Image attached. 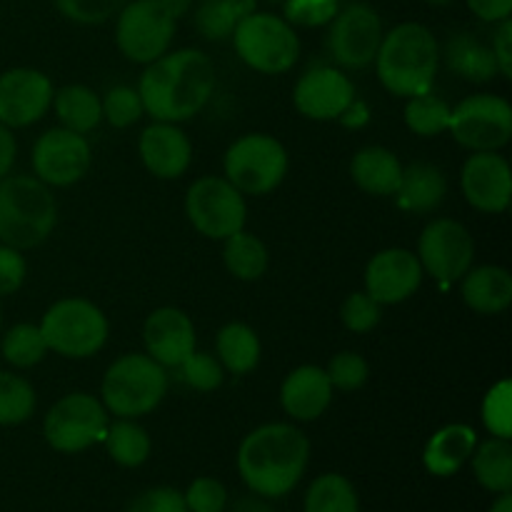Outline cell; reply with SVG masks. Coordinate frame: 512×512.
Returning <instances> with one entry per match:
<instances>
[{
  "instance_id": "obj_39",
  "label": "cell",
  "mask_w": 512,
  "mask_h": 512,
  "mask_svg": "<svg viewBox=\"0 0 512 512\" xmlns=\"http://www.w3.org/2000/svg\"><path fill=\"white\" fill-rule=\"evenodd\" d=\"M175 370H178L180 380H183L188 388L200 390V393L218 390L225 380V368L220 365V360L198 348H195Z\"/></svg>"
},
{
  "instance_id": "obj_40",
  "label": "cell",
  "mask_w": 512,
  "mask_h": 512,
  "mask_svg": "<svg viewBox=\"0 0 512 512\" xmlns=\"http://www.w3.org/2000/svg\"><path fill=\"white\" fill-rule=\"evenodd\" d=\"M103 105V120H108L113 128H130V125L138 123L145 115L143 98H140L138 88H130V85H115L105 93V98L100 100Z\"/></svg>"
},
{
  "instance_id": "obj_46",
  "label": "cell",
  "mask_w": 512,
  "mask_h": 512,
  "mask_svg": "<svg viewBox=\"0 0 512 512\" xmlns=\"http://www.w3.org/2000/svg\"><path fill=\"white\" fill-rule=\"evenodd\" d=\"M125 512H188V505H185L180 490L160 485V488H150L140 493Z\"/></svg>"
},
{
  "instance_id": "obj_24",
  "label": "cell",
  "mask_w": 512,
  "mask_h": 512,
  "mask_svg": "<svg viewBox=\"0 0 512 512\" xmlns=\"http://www.w3.org/2000/svg\"><path fill=\"white\" fill-rule=\"evenodd\" d=\"M445 195H448V178L443 170L425 160H415V163L403 165L400 185L393 198H398V205L408 213L425 215L438 210Z\"/></svg>"
},
{
  "instance_id": "obj_13",
  "label": "cell",
  "mask_w": 512,
  "mask_h": 512,
  "mask_svg": "<svg viewBox=\"0 0 512 512\" xmlns=\"http://www.w3.org/2000/svg\"><path fill=\"white\" fill-rule=\"evenodd\" d=\"M383 33V20L373 5H340L325 30V50L340 70H363L373 65Z\"/></svg>"
},
{
  "instance_id": "obj_38",
  "label": "cell",
  "mask_w": 512,
  "mask_h": 512,
  "mask_svg": "<svg viewBox=\"0 0 512 512\" xmlns=\"http://www.w3.org/2000/svg\"><path fill=\"white\" fill-rule=\"evenodd\" d=\"M480 418H483L485 430L493 438H512V383L508 378L498 380L485 393L483 405H480Z\"/></svg>"
},
{
  "instance_id": "obj_28",
  "label": "cell",
  "mask_w": 512,
  "mask_h": 512,
  "mask_svg": "<svg viewBox=\"0 0 512 512\" xmlns=\"http://www.w3.org/2000/svg\"><path fill=\"white\" fill-rule=\"evenodd\" d=\"M215 355L225 373L248 375L258 368L263 345H260L258 333L245 323H228L218 330L215 338Z\"/></svg>"
},
{
  "instance_id": "obj_7",
  "label": "cell",
  "mask_w": 512,
  "mask_h": 512,
  "mask_svg": "<svg viewBox=\"0 0 512 512\" xmlns=\"http://www.w3.org/2000/svg\"><path fill=\"white\" fill-rule=\"evenodd\" d=\"M233 45L250 70L263 75H283L300 58V38L293 25L273 13H253L235 28Z\"/></svg>"
},
{
  "instance_id": "obj_42",
  "label": "cell",
  "mask_w": 512,
  "mask_h": 512,
  "mask_svg": "<svg viewBox=\"0 0 512 512\" xmlns=\"http://www.w3.org/2000/svg\"><path fill=\"white\" fill-rule=\"evenodd\" d=\"M325 373H328V380L333 388L343 390V393H353V390H360L368 383L370 365L360 353L343 350V353L333 355V360L328 363Z\"/></svg>"
},
{
  "instance_id": "obj_11",
  "label": "cell",
  "mask_w": 512,
  "mask_h": 512,
  "mask_svg": "<svg viewBox=\"0 0 512 512\" xmlns=\"http://www.w3.org/2000/svg\"><path fill=\"white\" fill-rule=\"evenodd\" d=\"M448 133L470 153H500L512 140V105L503 95H468L450 110Z\"/></svg>"
},
{
  "instance_id": "obj_31",
  "label": "cell",
  "mask_w": 512,
  "mask_h": 512,
  "mask_svg": "<svg viewBox=\"0 0 512 512\" xmlns=\"http://www.w3.org/2000/svg\"><path fill=\"white\" fill-rule=\"evenodd\" d=\"M223 263L233 278L253 283L268 273L270 255L263 240L243 228L223 240Z\"/></svg>"
},
{
  "instance_id": "obj_22",
  "label": "cell",
  "mask_w": 512,
  "mask_h": 512,
  "mask_svg": "<svg viewBox=\"0 0 512 512\" xmlns=\"http://www.w3.org/2000/svg\"><path fill=\"white\" fill-rule=\"evenodd\" d=\"M333 390L325 368L300 365L285 375L283 385H280V405L295 423H313L330 408Z\"/></svg>"
},
{
  "instance_id": "obj_9",
  "label": "cell",
  "mask_w": 512,
  "mask_h": 512,
  "mask_svg": "<svg viewBox=\"0 0 512 512\" xmlns=\"http://www.w3.org/2000/svg\"><path fill=\"white\" fill-rule=\"evenodd\" d=\"M115 18V43L130 63H153L173 45L178 20L160 0H128Z\"/></svg>"
},
{
  "instance_id": "obj_14",
  "label": "cell",
  "mask_w": 512,
  "mask_h": 512,
  "mask_svg": "<svg viewBox=\"0 0 512 512\" xmlns=\"http://www.w3.org/2000/svg\"><path fill=\"white\" fill-rule=\"evenodd\" d=\"M418 260L438 283H458L475 263V240L460 220H430L418 238Z\"/></svg>"
},
{
  "instance_id": "obj_43",
  "label": "cell",
  "mask_w": 512,
  "mask_h": 512,
  "mask_svg": "<svg viewBox=\"0 0 512 512\" xmlns=\"http://www.w3.org/2000/svg\"><path fill=\"white\" fill-rule=\"evenodd\" d=\"M60 15L78 25H103L120 13L128 0H53Z\"/></svg>"
},
{
  "instance_id": "obj_10",
  "label": "cell",
  "mask_w": 512,
  "mask_h": 512,
  "mask_svg": "<svg viewBox=\"0 0 512 512\" xmlns=\"http://www.w3.org/2000/svg\"><path fill=\"white\" fill-rule=\"evenodd\" d=\"M108 425L110 413L95 395L68 393L45 413L43 438L58 453L75 455L103 443Z\"/></svg>"
},
{
  "instance_id": "obj_20",
  "label": "cell",
  "mask_w": 512,
  "mask_h": 512,
  "mask_svg": "<svg viewBox=\"0 0 512 512\" xmlns=\"http://www.w3.org/2000/svg\"><path fill=\"white\" fill-rule=\"evenodd\" d=\"M143 343L145 353L155 360V363L168 368H178L195 348H198V338H195V325L185 310L173 308V305H163L155 308L153 313L145 318L143 323Z\"/></svg>"
},
{
  "instance_id": "obj_33",
  "label": "cell",
  "mask_w": 512,
  "mask_h": 512,
  "mask_svg": "<svg viewBox=\"0 0 512 512\" xmlns=\"http://www.w3.org/2000/svg\"><path fill=\"white\" fill-rule=\"evenodd\" d=\"M103 443L113 463H118L120 468H140L153 450L148 430L130 418H118L115 423H110Z\"/></svg>"
},
{
  "instance_id": "obj_55",
  "label": "cell",
  "mask_w": 512,
  "mask_h": 512,
  "mask_svg": "<svg viewBox=\"0 0 512 512\" xmlns=\"http://www.w3.org/2000/svg\"><path fill=\"white\" fill-rule=\"evenodd\" d=\"M0 328H3V310H0Z\"/></svg>"
},
{
  "instance_id": "obj_16",
  "label": "cell",
  "mask_w": 512,
  "mask_h": 512,
  "mask_svg": "<svg viewBox=\"0 0 512 512\" xmlns=\"http://www.w3.org/2000/svg\"><path fill=\"white\" fill-rule=\"evenodd\" d=\"M53 80L38 68H10L0 75V123L28 128L48 115L53 105Z\"/></svg>"
},
{
  "instance_id": "obj_5",
  "label": "cell",
  "mask_w": 512,
  "mask_h": 512,
  "mask_svg": "<svg viewBox=\"0 0 512 512\" xmlns=\"http://www.w3.org/2000/svg\"><path fill=\"white\" fill-rule=\"evenodd\" d=\"M168 383V370L148 353H125L105 370L100 403L115 418L138 420L163 403Z\"/></svg>"
},
{
  "instance_id": "obj_41",
  "label": "cell",
  "mask_w": 512,
  "mask_h": 512,
  "mask_svg": "<svg viewBox=\"0 0 512 512\" xmlns=\"http://www.w3.org/2000/svg\"><path fill=\"white\" fill-rule=\"evenodd\" d=\"M380 320H383V305L375 303L365 290L350 293L340 305V323L350 333H370L373 328H378Z\"/></svg>"
},
{
  "instance_id": "obj_29",
  "label": "cell",
  "mask_w": 512,
  "mask_h": 512,
  "mask_svg": "<svg viewBox=\"0 0 512 512\" xmlns=\"http://www.w3.org/2000/svg\"><path fill=\"white\" fill-rule=\"evenodd\" d=\"M60 120V128H68L73 133H90L103 123V105H100L98 93L88 85H65L55 90L53 105Z\"/></svg>"
},
{
  "instance_id": "obj_6",
  "label": "cell",
  "mask_w": 512,
  "mask_h": 512,
  "mask_svg": "<svg viewBox=\"0 0 512 512\" xmlns=\"http://www.w3.org/2000/svg\"><path fill=\"white\" fill-rule=\"evenodd\" d=\"M48 350L68 360H85L105 348L110 323L103 310L85 298H63L45 310L40 320Z\"/></svg>"
},
{
  "instance_id": "obj_1",
  "label": "cell",
  "mask_w": 512,
  "mask_h": 512,
  "mask_svg": "<svg viewBox=\"0 0 512 512\" xmlns=\"http://www.w3.org/2000/svg\"><path fill=\"white\" fill-rule=\"evenodd\" d=\"M138 93L145 113L163 123H185L195 118L215 93V65L198 48L168 50L145 65Z\"/></svg>"
},
{
  "instance_id": "obj_37",
  "label": "cell",
  "mask_w": 512,
  "mask_h": 512,
  "mask_svg": "<svg viewBox=\"0 0 512 512\" xmlns=\"http://www.w3.org/2000/svg\"><path fill=\"white\" fill-rule=\"evenodd\" d=\"M38 395L35 388L23 378V375L0 370V425H20L33 418Z\"/></svg>"
},
{
  "instance_id": "obj_12",
  "label": "cell",
  "mask_w": 512,
  "mask_h": 512,
  "mask_svg": "<svg viewBox=\"0 0 512 512\" xmlns=\"http://www.w3.org/2000/svg\"><path fill=\"white\" fill-rule=\"evenodd\" d=\"M185 215L203 238L225 240L245 228V195L220 175L198 178L185 193Z\"/></svg>"
},
{
  "instance_id": "obj_17",
  "label": "cell",
  "mask_w": 512,
  "mask_h": 512,
  "mask_svg": "<svg viewBox=\"0 0 512 512\" xmlns=\"http://www.w3.org/2000/svg\"><path fill=\"white\" fill-rule=\"evenodd\" d=\"M355 85L345 70L335 65H318L305 70L293 88V105L303 118L328 123L353 105Z\"/></svg>"
},
{
  "instance_id": "obj_26",
  "label": "cell",
  "mask_w": 512,
  "mask_h": 512,
  "mask_svg": "<svg viewBox=\"0 0 512 512\" xmlns=\"http://www.w3.org/2000/svg\"><path fill=\"white\" fill-rule=\"evenodd\" d=\"M478 445V433L465 423H450L428 440L423 450V465L435 478H450L460 473Z\"/></svg>"
},
{
  "instance_id": "obj_21",
  "label": "cell",
  "mask_w": 512,
  "mask_h": 512,
  "mask_svg": "<svg viewBox=\"0 0 512 512\" xmlns=\"http://www.w3.org/2000/svg\"><path fill=\"white\" fill-rule=\"evenodd\" d=\"M138 153L145 170L158 180H178L193 163V143L178 123L155 120L140 133Z\"/></svg>"
},
{
  "instance_id": "obj_50",
  "label": "cell",
  "mask_w": 512,
  "mask_h": 512,
  "mask_svg": "<svg viewBox=\"0 0 512 512\" xmlns=\"http://www.w3.org/2000/svg\"><path fill=\"white\" fill-rule=\"evenodd\" d=\"M15 158H18V143H15L13 130L0 123V180L10 175Z\"/></svg>"
},
{
  "instance_id": "obj_53",
  "label": "cell",
  "mask_w": 512,
  "mask_h": 512,
  "mask_svg": "<svg viewBox=\"0 0 512 512\" xmlns=\"http://www.w3.org/2000/svg\"><path fill=\"white\" fill-rule=\"evenodd\" d=\"M425 3H430V5H448V3H453V0H425Z\"/></svg>"
},
{
  "instance_id": "obj_45",
  "label": "cell",
  "mask_w": 512,
  "mask_h": 512,
  "mask_svg": "<svg viewBox=\"0 0 512 512\" xmlns=\"http://www.w3.org/2000/svg\"><path fill=\"white\" fill-rule=\"evenodd\" d=\"M183 498L188 512H223L228 505V490L215 478H195Z\"/></svg>"
},
{
  "instance_id": "obj_34",
  "label": "cell",
  "mask_w": 512,
  "mask_h": 512,
  "mask_svg": "<svg viewBox=\"0 0 512 512\" xmlns=\"http://www.w3.org/2000/svg\"><path fill=\"white\" fill-rule=\"evenodd\" d=\"M303 512H360L358 490L340 473L318 475L305 493Z\"/></svg>"
},
{
  "instance_id": "obj_51",
  "label": "cell",
  "mask_w": 512,
  "mask_h": 512,
  "mask_svg": "<svg viewBox=\"0 0 512 512\" xmlns=\"http://www.w3.org/2000/svg\"><path fill=\"white\" fill-rule=\"evenodd\" d=\"M160 3H163L165 8H168L170 13H173L175 20H178L180 15L188 13V8H190V3H193V0H160Z\"/></svg>"
},
{
  "instance_id": "obj_30",
  "label": "cell",
  "mask_w": 512,
  "mask_h": 512,
  "mask_svg": "<svg viewBox=\"0 0 512 512\" xmlns=\"http://www.w3.org/2000/svg\"><path fill=\"white\" fill-rule=\"evenodd\" d=\"M473 475L488 493H512V445L510 440L490 438L475 445Z\"/></svg>"
},
{
  "instance_id": "obj_2",
  "label": "cell",
  "mask_w": 512,
  "mask_h": 512,
  "mask_svg": "<svg viewBox=\"0 0 512 512\" xmlns=\"http://www.w3.org/2000/svg\"><path fill=\"white\" fill-rule=\"evenodd\" d=\"M310 440L293 423H265L250 430L238 448V473L253 493L283 498L303 480Z\"/></svg>"
},
{
  "instance_id": "obj_47",
  "label": "cell",
  "mask_w": 512,
  "mask_h": 512,
  "mask_svg": "<svg viewBox=\"0 0 512 512\" xmlns=\"http://www.w3.org/2000/svg\"><path fill=\"white\" fill-rule=\"evenodd\" d=\"M25 275H28V263L23 250L0 243V298L18 293L25 283Z\"/></svg>"
},
{
  "instance_id": "obj_8",
  "label": "cell",
  "mask_w": 512,
  "mask_h": 512,
  "mask_svg": "<svg viewBox=\"0 0 512 512\" xmlns=\"http://www.w3.org/2000/svg\"><path fill=\"white\" fill-rule=\"evenodd\" d=\"M288 150L268 133L240 135L223 158V178L243 195H268L288 175Z\"/></svg>"
},
{
  "instance_id": "obj_44",
  "label": "cell",
  "mask_w": 512,
  "mask_h": 512,
  "mask_svg": "<svg viewBox=\"0 0 512 512\" xmlns=\"http://www.w3.org/2000/svg\"><path fill=\"white\" fill-rule=\"evenodd\" d=\"M343 0H285V20L290 25H303V28H320L328 25L340 10Z\"/></svg>"
},
{
  "instance_id": "obj_3",
  "label": "cell",
  "mask_w": 512,
  "mask_h": 512,
  "mask_svg": "<svg viewBox=\"0 0 512 512\" xmlns=\"http://www.w3.org/2000/svg\"><path fill=\"white\" fill-rule=\"evenodd\" d=\"M375 73L380 85L398 98H415L433 90L440 68V45L423 23H400L383 33Z\"/></svg>"
},
{
  "instance_id": "obj_4",
  "label": "cell",
  "mask_w": 512,
  "mask_h": 512,
  "mask_svg": "<svg viewBox=\"0 0 512 512\" xmlns=\"http://www.w3.org/2000/svg\"><path fill=\"white\" fill-rule=\"evenodd\" d=\"M58 203L53 190L35 175H5L0 180V243L33 250L53 235Z\"/></svg>"
},
{
  "instance_id": "obj_54",
  "label": "cell",
  "mask_w": 512,
  "mask_h": 512,
  "mask_svg": "<svg viewBox=\"0 0 512 512\" xmlns=\"http://www.w3.org/2000/svg\"><path fill=\"white\" fill-rule=\"evenodd\" d=\"M268 3H280V5H283V3H285V0H268Z\"/></svg>"
},
{
  "instance_id": "obj_35",
  "label": "cell",
  "mask_w": 512,
  "mask_h": 512,
  "mask_svg": "<svg viewBox=\"0 0 512 512\" xmlns=\"http://www.w3.org/2000/svg\"><path fill=\"white\" fill-rule=\"evenodd\" d=\"M450 110L453 108L443 98L433 95V90L425 95H415L405 103V128L418 138H438V135L448 133Z\"/></svg>"
},
{
  "instance_id": "obj_32",
  "label": "cell",
  "mask_w": 512,
  "mask_h": 512,
  "mask_svg": "<svg viewBox=\"0 0 512 512\" xmlns=\"http://www.w3.org/2000/svg\"><path fill=\"white\" fill-rule=\"evenodd\" d=\"M255 0H203L195 8V30L205 40L223 43L233 38L235 28L255 10Z\"/></svg>"
},
{
  "instance_id": "obj_52",
  "label": "cell",
  "mask_w": 512,
  "mask_h": 512,
  "mask_svg": "<svg viewBox=\"0 0 512 512\" xmlns=\"http://www.w3.org/2000/svg\"><path fill=\"white\" fill-rule=\"evenodd\" d=\"M488 512H512V493H500Z\"/></svg>"
},
{
  "instance_id": "obj_25",
  "label": "cell",
  "mask_w": 512,
  "mask_h": 512,
  "mask_svg": "<svg viewBox=\"0 0 512 512\" xmlns=\"http://www.w3.org/2000/svg\"><path fill=\"white\" fill-rule=\"evenodd\" d=\"M350 175L363 193L375 198H393L403 175V163L390 148L365 145L350 160Z\"/></svg>"
},
{
  "instance_id": "obj_18",
  "label": "cell",
  "mask_w": 512,
  "mask_h": 512,
  "mask_svg": "<svg viewBox=\"0 0 512 512\" xmlns=\"http://www.w3.org/2000/svg\"><path fill=\"white\" fill-rule=\"evenodd\" d=\"M423 278V265L413 250L385 248L365 265V293L380 305H398L418 293Z\"/></svg>"
},
{
  "instance_id": "obj_15",
  "label": "cell",
  "mask_w": 512,
  "mask_h": 512,
  "mask_svg": "<svg viewBox=\"0 0 512 512\" xmlns=\"http://www.w3.org/2000/svg\"><path fill=\"white\" fill-rule=\"evenodd\" d=\"M30 163L40 183L48 188H70L88 175L93 148L85 135L68 128H50L35 140Z\"/></svg>"
},
{
  "instance_id": "obj_49",
  "label": "cell",
  "mask_w": 512,
  "mask_h": 512,
  "mask_svg": "<svg viewBox=\"0 0 512 512\" xmlns=\"http://www.w3.org/2000/svg\"><path fill=\"white\" fill-rule=\"evenodd\" d=\"M465 5L483 23H500L512 13V0H465Z\"/></svg>"
},
{
  "instance_id": "obj_23",
  "label": "cell",
  "mask_w": 512,
  "mask_h": 512,
  "mask_svg": "<svg viewBox=\"0 0 512 512\" xmlns=\"http://www.w3.org/2000/svg\"><path fill=\"white\" fill-rule=\"evenodd\" d=\"M460 298L473 313L500 315L512 303V275L503 265H478L460 278Z\"/></svg>"
},
{
  "instance_id": "obj_27",
  "label": "cell",
  "mask_w": 512,
  "mask_h": 512,
  "mask_svg": "<svg viewBox=\"0 0 512 512\" xmlns=\"http://www.w3.org/2000/svg\"><path fill=\"white\" fill-rule=\"evenodd\" d=\"M440 58L445 60L450 73L468 80V83H490L495 75H500L490 45H485L473 33L450 35L445 48L440 50Z\"/></svg>"
},
{
  "instance_id": "obj_48",
  "label": "cell",
  "mask_w": 512,
  "mask_h": 512,
  "mask_svg": "<svg viewBox=\"0 0 512 512\" xmlns=\"http://www.w3.org/2000/svg\"><path fill=\"white\" fill-rule=\"evenodd\" d=\"M493 43H490V50H493V58L498 63V73L503 78H512V20H500L495 23Z\"/></svg>"
},
{
  "instance_id": "obj_19",
  "label": "cell",
  "mask_w": 512,
  "mask_h": 512,
  "mask_svg": "<svg viewBox=\"0 0 512 512\" xmlns=\"http://www.w3.org/2000/svg\"><path fill=\"white\" fill-rule=\"evenodd\" d=\"M460 190L468 205L488 215L505 213L512 200V170L505 155L473 153L460 170Z\"/></svg>"
},
{
  "instance_id": "obj_36",
  "label": "cell",
  "mask_w": 512,
  "mask_h": 512,
  "mask_svg": "<svg viewBox=\"0 0 512 512\" xmlns=\"http://www.w3.org/2000/svg\"><path fill=\"white\" fill-rule=\"evenodd\" d=\"M0 350H3L5 363L13 365L18 370H28L33 365L43 363L45 355L50 353L48 343H45L43 333H40V325L33 323H18L3 335V343H0Z\"/></svg>"
}]
</instances>
